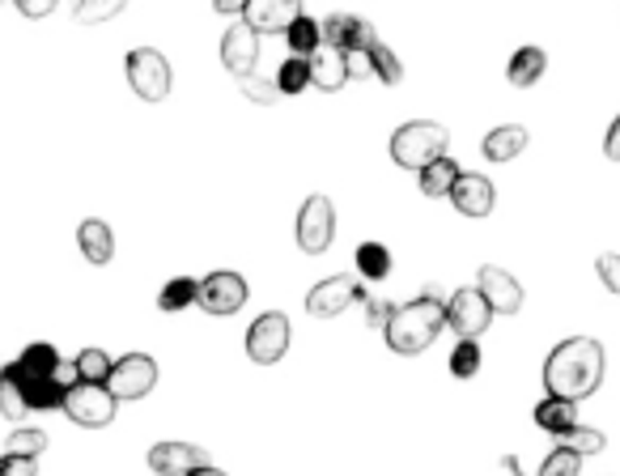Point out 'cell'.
<instances>
[{"instance_id": "cell-38", "label": "cell", "mask_w": 620, "mask_h": 476, "mask_svg": "<svg viewBox=\"0 0 620 476\" xmlns=\"http://www.w3.org/2000/svg\"><path fill=\"white\" fill-rule=\"evenodd\" d=\"M238 90L251 98V103H260V107H272V103H281V90H276V81H264V78H242L238 81Z\"/></svg>"}, {"instance_id": "cell-1", "label": "cell", "mask_w": 620, "mask_h": 476, "mask_svg": "<svg viewBox=\"0 0 620 476\" xmlns=\"http://www.w3.org/2000/svg\"><path fill=\"white\" fill-rule=\"evenodd\" d=\"M604 383V345L591 341V336H570L561 341L548 361H544V388L552 400H579L595 396Z\"/></svg>"}, {"instance_id": "cell-43", "label": "cell", "mask_w": 620, "mask_h": 476, "mask_svg": "<svg viewBox=\"0 0 620 476\" xmlns=\"http://www.w3.org/2000/svg\"><path fill=\"white\" fill-rule=\"evenodd\" d=\"M56 9V0H17V13L22 17H47Z\"/></svg>"}, {"instance_id": "cell-25", "label": "cell", "mask_w": 620, "mask_h": 476, "mask_svg": "<svg viewBox=\"0 0 620 476\" xmlns=\"http://www.w3.org/2000/svg\"><path fill=\"white\" fill-rule=\"evenodd\" d=\"M195 294H200V281L192 277H175L162 285V294H157V307L166 311V316H175V311H183V307H192Z\"/></svg>"}, {"instance_id": "cell-39", "label": "cell", "mask_w": 620, "mask_h": 476, "mask_svg": "<svg viewBox=\"0 0 620 476\" xmlns=\"http://www.w3.org/2000/svg\"><path fill=\"white\" fill-rule=\"evenodd\" d=\"M357 302L366 307V323H370V328H383V323H388V319H391V311H395L391 302H383V298H374V294H366V289H357Z\"/></svg>"}, {"instance_id": "cell-32", "label": "cell", "mask_w": 620, "mask_h": 476, "mask_svg": "<svg viewBox=\"0 0 620 476\" xmlns=\"http://www.w3.org/2000/svg\"><path fill=\"white\" fill-rule=\"evenodd\" d=\"M370 60H374V78L383 81V85H400L404 81V69H400V60H395V51H391L388 43H374Z\"/></svg>"}, {"instance_id": "cell-49", "label": "cell", "mask_w": 620, "mask_h": 476, "mask_svg": "<svg viewBox=\"0 0 620 476\" xmlns=\"http://www.w3.org/2000/svg\"><path fill=\"white\" fill-rule=\"evenodd\" d=\"M0 374H4V366H0Z\"/></svg>"}, {"instance_id": "cell-34", "label": "cell", "mask_w": 620, "mask_h": 476, "mask_svg": "<svg viewBox=\"0 0 620 476\" xmlns=\"http://www.w3.org/2000/svg\"><path fill=\"white\" fill-rule=\"evenodd\" d=\"M0 413L9 417V421H22L31 408H26V396H22V388L9 379V374H0Z\"/></svg>"}, {"instance_id": "cell-10", "label": "cell", "mask_w": 620, "mask_h": 476, "mask_svg": "<svg viewBox=\"0 0 620 476\" xmlns=\"http://www.w3.org/2000/svg\"><path fill=\"white\" fill-rule=\"evenodd\" d=\"M332 238H336V209H332V200L307 197L302 213H298V247L307 255H319V251L332 247Z\"/></svg>"}, {"instance_id": "cell-14", "label": "cell", "mask_w": 620, "mask_h": 476, "mask_svg": "<svg viewBox=\"0 0 620 476\" xmlns=\"http://www.w3.org/2000/svg\"><path fill=\"white\" fill-rule=\"evenodd\" d=\"M357 281L349 277V273H336V277H327V281H319L314 289L307 294V311L314 319H332V316H341V311H349L353 302H357Z\"/></svg>"}, {"instance_id": "cell-46", "label": "cell", "mask_w": 620, "mask_h": 476, "mask_svg": "<svg viewBox=\"0 0 620 476\" xmlns=\"http://www.w3.org/2000/svg\"><path fill=\"white\" fill-rule=\"evenodd\" d=\"M242 4H247V0H217V13H238V17H242Z\"/></svg>"}, {"instance_id": "cell-22", "label": "cell", "mask_w": 620, "mask_h": 476, "mask_svg": "<svg viewBox=\"0 0 620 476\" xmlns=\"http://www.w3.org/2000/svg\"><path fill=\"white\" fill-rule=\"evenodd\" d=\"M544 69H548V56H544L540 47H518V51L510 56L505 81H510L514 90H532V85L544 78Z\"/></svg>"}, {"instance_id": "cell-20", "label": "cell", "mask_w": 620, "mask_h": 476, "mask_svg": "<svg viewBox=\"0 0 620 476\" xmlns=\"http://www.w3.org/2000/svg\"><path fill=\"white\" fill-rule=\"evenodd\" d=\"M527 128H518V123H505V128H493L485 141H480V154L489 162H514L523 150H527Z\"/></svg>"}, {"instance_id": "cell-21", "label": "cell", "mask_w": 620, "mask_h": 476, "mask_svg": "<svg viewBox=\"0 0 620 476\" xmlns=\"http://www.w3.org/2000/svg\"><path fill=\"white\" fill-rule=\"evenodd\" d=\"M78 242H81V255H85L90 264H111V255H116V238H111V226H107V222H98V217L81 222Z\"/></svg>"}, {"instance_id": "cell-26", "label": "cell", "mask_w": 620, "mask_h": 476, "mask_svg": "<svg viewBox=\"0 0 620 476\" xmlns=\"http://www.w3.org/2000/svg\"><path fill=\"white\" fill-rule=\"evenodd\" d=\"M357 273L366 281L391 277V251L383 242H361V247H357Z\"/></svg>"}, {"instance_id": "cell-30", "label": "cell", "mask_w": 620, "mask_h": 476, "mask_svg": "<svg viewBox=\"0 0 620 476\" xmlns=\"http://www.w3.org/2000/svg\"><path fill=\"white\" fill-rule=\"evenodd\" d=\"M310 85V64L302 56H289L285 64H281V73H276V90L281 94H302Z\"/></svg>"}, {"instance_id": "cell-28", "label": "cell", "mask_w": 620, "mask_h": 476, "mask_svg": "<svg viewBox=\"0 0 620 476\" xmlns=\"http://www.w3.org/2000/svg\"><path fill=\"white\" fill-rule=\"evenodd\" d=\"M73 366H78V379L81 383H103L107 388V379H111V357L103 354V349H81L78 357H73Z\"/></svg>"}, {"instance_id": "cell-16", "label": "cell", "mask_w": 620, "mask_h": 476, "mask_svg": "<svg viewBox=\"0 0 620 476\" xmlns=\"http://www.w3.org/2000/svg\"><path fill=\"white\" fill-rule=\"evenodd\" d=\"M451 204L464 213V217H489L498 209V188L485 179V175H460L455 188H451Z\"/></svg>"}, {"instance_id": "cell-7", "label": "cell", "mask_w": 620, "mask_h": 476, "mask_svg": "<svg viewBox=\"0 0 620 476\" xmlns=\"http://www.w3.org/2000/svg\"><path fill=\"white\" fill-rule=\"evenodd\" d=\"M157 383V361L150 354H128L111 366L107 392L116 400H145Z\"/></svg>"}, {"instance_id": "cell-33", "label": "cell", "mask_w": 620, "mask_h": 476, "mask_svg": "<svg viewBox=\"0 0 620 476\" xmlns=\"http://www.w3.org/2000/svg\"><path fill=\"white\" fill-rule=\"evenodd\" d=\"M47 451V435L43 430H13L9 435V451L4 455H26V460H39Z\"/></svg>"}, {"instance_id": "cell-18", "label": "cell", "mask_w": 620, "mask_h": 476, "mask_svg": "<svg viewBox=\"0 0 620 476\" xmlns=\"http://www.w3.org/2000/svg\"><path fill=\"white\" fill-rule=\"evenodd\" d=\"M4 374L22 388V396H26V408H31V413H56V408H64V388L56 383V374H51V379H31V374H22V370H17V361H13V366H4Z\"/></svg>"}, {"instance_id": "cell-23", "label": "cell", "mask_w": 620, "mask_h": 476, "mask_svg": "<svg viewBox=\"0 0 620 476\" xmlns=\"http://www.w3.org/2000/svg\"><path fill=\"white\" fill-rule=\"evenodd\" d=\"M536 426L548 430L552 438H561L565 430H574V426H579V404L544 396L540 404H536Z\"/></svg>"}, {"instance_id": "cell-31", "label": "cell", "mask_w": 620, "mask_h": 476, "mask_svg": "<svg viewBox=\"0 0 620 476\" xmlns=\"http://www.w3.org/2000/svg\"><path fill=\"white\" fill-rule=\"evenodd\" d=\"M557 447H565V451H574V455H599V451H604V435H599V430H586V426H574V430H565V435L557 438Z\"/></svg>"}, {"instance_id": "cell-4", "label": "cell", "mask_w": 620, "mask_h": 476, "mask_svg": "<svg viewBox=\"0 0 620 476\" xmlns=\"http://www.w3.org/2000/svg\"><path fill=\"white\" fill-rule=\"evenodd\" d=\"M123 69H128V85H132L136 98H145V103H166V94H170V64H166L162 51L136 47V51H128Z\"/></svg>"}, {"instance_id": "cell-5", "label": "cell", "mask_w": 620, "mask_h": 476, "mask_svg": "<svg viewBox=\"0 0 620 476\" xmlns=\"http://www.w3.org/2000/svg\"><path fill=\"white\" fill-rule=\"evenodd\" d=\"M119 400L103 388V383H78L73 392H64V413L69 421H78L85 430H98V426H111L116 421Z\"/></svg>"}, {"instance_id": "cell-41", "label": "cell", "mask_w": 620, "mask_h": 476, "mask_svg": "<svg viewBox=\"0 0 620 476\" xmlns=\"http://www.w3.org/2000/svg\"><path fill=\"white\" fill-rule=\"evenodd\" d=\"M370 51H374V47H370ZM370 51H349V56H345V69H349L353 81L374 78V60H370Z\"/></svg>"}, {"instance_id": "cell-44", "label": "cell", "mask_w": 620, "mask_h": 476, "mask_svg": "<svg viewBox=\"0 0 620 476\" xmlns=\"http://www.w3.org/2000/svg\"><path fill=\"white\" fill-rule=\"evenodd\" d=\"M56 383H60L64 392H73V388L81 383V379H78V366H73V361H60V366H56Z\"/></svg>"}, {"instance_id": "cell-40", "label": "cell", "mask_w": 620, "mask_h": 476, "mask_svg": "<svg viewBox=\"0 0 620 476\" xmlns=\"http://www.w3.org/2000/svg\"><path fill=\"white\" fill-rule=\"evenodd\" d=\"M0 476H39V460H26V455H0Z\"/></svg>"}, {"instance_id": "cell-48", "label": "cell", "mask_w": 620, "mask_h": 476, "mask_svg": "<svg viewBox=\"0 0 620 476\" xmlns=\"http://www.w3.org/2000/svg\"><path fill=\"white\" fill-rule=\"evenodd\" d=\"M188 476H226L222 468H213V464H204V468H192Z\"/></svg>"}, {"instance_id": "cell-12", "label": "cell", "mask_w": 620, "mask_h": 476, "mask_svg": "<svg viewBox=\"0 0 620 476\" xmlns=\"http://www.w3.org/2000/svg\"><path fill=\"white\" fill-rule=\"evenodd\" d=\"M319 43H327V47H336V51H370L379 35H374V26L366 22V17H357V13H332L323 26H319Z\"/></svg>"}, {"instance_id": "cell-11", "label": "cell", "mask_w": 620, "mask_h": 476, "mask_svg": "<svg viewBox=\"0 0 620 476\" xmlns=\"http://www.w3.org/2000/svg\"><path fill=\"white\" fill-rule=\"evenodd\" d=\"M298 13H307L302 0H247L242 4V26L251 35H285Z\"/></svg>"}, {"instance_id": "cell-19", "label": "cell", "mask_w": 620, "mask_h": 476, "mask_svg": "<svg viewBox=\"0 0 620 476\" xmlns=\"http://www.w3.org/2000/svg\"><path fill=\"white\" fill-rule=\"evenodd\" d=\"M310 64V85H319V90H341L345 81H349V69H345V51H336V47H327V43H319L314 51L307 56Z\"/></svg>"}, {"instance_id": "cell-3", "label": "cell", "mask_w": 620, "mask_h": 476, "mask_svg": "<svg viewBox=\"0 0 620 476\" xmlns=\"http://www.w3.org/2000/svg\"><path fill=\"white\" fill-rule=\"evenodd\" d=\"M446 145H451V136H446L442 123H433V119H413V123H404V128L391 136V158H395V166L421 175L429 162L446 158Z\"/></svg>"}, {"instance_id": "cell-42", "label": "cell", "mask_w": 620, "mask_h": 476, "mask_svg": "<svg viewBox=\"0 0 620 476\" xmlns=\"http://www.w3.org/2000/svg\"><path fill=\"white\" fill-rule=\"evenodd\" d=\"M599 281H604L612 294H620V255H617V251L599 255Z\"/></svg>"}, {"instance_id": "cell-15", "label": "cell", "mask_w": 620, "mask_h": 476, "mask_svg": "<svg viewBox=\"0 0 620 476\" xmlns=\"http://www.w3.org/2000/svg\"><path fill=\"white\" fill-rule=\"evenodd\" d=\"M255 60H260V35H251L242 22L230 26V31L222 35V64L242 81V78H255Z\"/></svg>"}, {"instance_id": "cell-37", "label": "cell", "mask_w": 620, "mask_h": 476, "mask_svg": "<svg viewBox=\"0 0 620 476\" xmlns=\"http://www.w3.org/2000/svg\"><path fill=\"white\" fill-rule=\"evenodd\" d=\"M73 13H78V22H107V17L123 13V0H81Z\"/></svg>"}, {"instance_id": "cell-24", "label": "cell", "mask_w": 620, "mask_h": 476, "mask_svg": "<svg viewBox=\"0 0 620 476\" xmlns=\"http://www.w3.org/2000/svg\"><path fill=\"white\" fill-rule=\"evenodd\" d=\"M464 170H460V162L455 158H438L429 162L426 170L417 175V183H421V192L426 197H451V188H455V179H460Z\"/></svg>"}, {"instance_id": "cell-8", "label": "cell", "mask_w": 620, "mask_h": 476, "mask_svg": "<svg viewBox=\"0 0 620 476\" xmlns=\"http://www.w3.org/2000/svg\"><path fill=\"white\" fill-rule=\"evenodd\" d=\"M446 323L455 328V336H460V341H476V336H485V332H489L493 311H489V302L480 298V289H476V285H467V289H455V294L446 298Z\"/></svg>"}, {"instance_id": "cell-36", "label": "cell", "mask_w": 620, "mask_h": 476, "mask_svg": "<svg viewBox=\"0 0 620 476\" xmlns=\"http://www.w3.org/2000/svg\"><path fill=\"white\" fill-rule=\"evenodd\" d=\"M579 468H582V455L557 447V451H548V460L540 464V476H579Z\"/></svg>"}, {"instance_id": "cell-47", "label": "cell", "mask_w": 620, "mask_h": 476, "mask_svg": "<svg viewBox=\"0 0 620 476\" xmlns=\"http://www.w3.org/2000/svg\"><path fill=\"white\" fill-rule=\"evenodd\" d=\"M502 468H505L510 476H527V473H523V464H518L514 455H502Z\"/></svg>"}, {"instance_id": "cell-6", "label": "cell", "mask_w": 620, "mask_h": 476, "mask_svg": "<svg viewBox=\"0 0 620 476\" xmlns=\"http://www.w3.org/2000/svg\"><path fill=\"white\" fill-rule=\"evenodd\" d=\"M247 281L242 273H230V269H217L200 281V294H195V307H204L208 316H234L247 307Z\"/></svg>"}, {"instance_id": "cell-17", "label": "cell", "mask_w": 620, "mask_h": 476, "mask_svg": "<svg viewBox=\"0 0 620 476\" xmlns=\"http://www.w3.org/2000/svg\"><path fill=\"white\" fill-rule=\"evenodd\" d=\"M208 455L195 442H157L150 451V468L157 476H188L192 468H204Z\"/></svg>"}, {"instance_id": "cell-13", "label": "cell", "mask_w": 620, "mask_h": 476, "mask_svg": "<svg viewBox=\"0 0 620 476\" xmlns=\"http://www.w3.org/2000/svg\"><path fill=\"white\" fill-rule=\"evenodd\" d=\"M476 289H480V298L489 302L493 316H518L523 311V285L498 264H485L476 273Z\"/></svg>"}, {"instance_id": "cell-35", "label": "cell", "mask_w": 620, "mask_h": 476, "mask_svg": "<svg viewBox=\"0 0 620 476\" xmlns=\"http://www.w3.org/2000/svg\"><path fill=\"white\" fill-rule=\"evenodd\" d=\"M480 370V345L476 341H460L455 354H451V374L455 379H472Z\"/></svg>"}, {"instance_id": "cell-9", "label": "cell", "mask_w": 620, "mask_h": 476, "mask_svg": "<svg viewBox=\"0 0 620 476\" xmlns=\"http://www.w3.org/2000/svg\"><path fill=\"white\" fill-rule=\"evenodd\" d=\"M289 349V319L281 311H264L247 328V357L260 366H276Z\"/></svg>"}, {"instance_id": "cell-27", "label": "cell", "mask_w": 620, "mask_h": 476, "mask_svg": "<svg viewBox=\"0 0 620 476\" xmlns=\"http://www.w3.org/2000/svg\"><path fill=\"white\" fill-rule=\"evenodd\" d=\"M56 366H60V354L51 345H31V349H22V357H17V370L31 374V379H51Z\"/></svg>"}, {"instance_id": "cell-45", "label": "cell", "mask_w": 620, "mask_h": 476, "mask_svg": "<svg viewBox=\"0 0 620 476\" xmlns=\"http://www.w3.org/2000/svg\"><path fill=\"white\" fill-rule=\"evenodd\" d=\"M604 154L612 162H620V116L612 119V128H608V141H604Z\"/></svg>"}, {"instance_id": "cell-2", "label": "cell", "mask_w": 620, "mask_h": 476, "mask_svg": "<svg viewBox=\"0 0 620 476\" xmlns=\"http://www.w3.org/2000/svg\"><path fill=\"white\" fill-rule=\"evenodd\" d=\"M442 328H446V302L433 289H426L421 298H413V302H404V307L391 311V319L383 323V341H388V349H395V354L413 357L421 354V349H429Z\"/></svg>"}, {"instance_id": "cell-29", "label": "cell", "mask_w": 620, "mask_h": 476, "mask_svg": "<svg viewBox=\"0 0 620 476\" xmlns=\"http://www.w3.org/2000/svg\"><path fill=\"white\" fill-rule=\"evenodd\" d=\"M285 39H289V47H294V56H302V60H307L310 51L319 47V22L307 17V13H298V17H294V26L285 31Z\"/></svg>"}]
</instances>
